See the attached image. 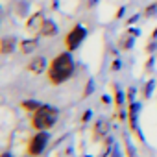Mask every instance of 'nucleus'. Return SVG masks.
<instances>
[{
	"instance_id": "nucleus-1",
	"label": "nucleus",
	"mask_w": 157,
	"mask_h": 157,
	"mask_svg": "<svg viewBox=\"0 0 157 157\" xmlns=\"http://www.w3.org/2000/svg\"><path fill=\"white\" fill-rule=\"evenodd\" d=\"M74 74V59L70 56V52H61L57 54L50 67H48V80L52 85H61L67 80H70V76Z\"/></svg>"
},
{
	"instance_id": "nucleus-2",
	"label": "nucleus",
	"mask_w": 157,
	"mask_h": 157,
	"mask_svg": "<svg viewBox=\"0 0 157 157\" xmlns=\"http://www.w3.org/2000/svg\"><path fill=\"white\" fill-rule=\"evenodd\" d=\"M57 118H59V111H57L54 105L43 104V105L32 115V128L37 129V131H48L50 128L56 126Z\"/></svg>"
},
{
	"instance_id": "nucleus-3",
	"label": "nucleus",
	"mask_w": 157,
	"mask_h": 157,
	"mask_svg": "<svg viewBox=\"0 0 157 157\" xmlns=\"http://www.w3.org/2000/svg\"><path fill=\"white\" fill-rule=\"evenodd\" d=\"M85 37H87V30H85L82 24H74V26L70 28V32L65 35V46H67V50H68V52L76 50L78 46L83 43Z\"/></svg>"
},
{
	"instance_id": "nucleus-4",
	"label": "nucleus",
	"mask_w": 157,
	"mask_h": 157,
	"mask_svg": "<svg viewBox=\"0 0 157 157\" xmlns=\"http://www.w3.org/2000/svg\"><path fill=\"white\" fill-rule=\"evenodd\" d=\"M48 140H50V133L48 131H37L28 142V155H32V157L41 155L44 151V148L48 146Z\"/></svg>"
},
{
	"instance_id": "nucleus-5",
	"label": "nucleus",
	"mask_w": 157,
	"mask_h": 157,
	"mask_svg": "<svg viewBox=\"0 0 157 157\" xmlns=\"http://www.w3.org/2000/svg\"><path fill=\"white\" fill-rule=\"evenodd\" d=\"M46 67H48L46 57H44V56H35V57H32L30 63L26 65V70H28L30 74H33V76H39V74H43V72L46 70Z\"/></svg>"
},
{
	"instance_id": "nucleus-6",
	"label": "nucleus",
	"mask_w": 157,
	"mask_h": 157,
	"mask_svg": "<svg viewBox=\"0 0 157 157\" xmlns=\"http://www.w3.org/2000/svg\"><path fill=\"white\" fill-rule=\"evenodd\" d=\"M43 22H44V15H43L41 11L30 15V19L26 21V32H28V33H41Z\"/></svg>"
},
{
	"instance_id": "nucleus-7",
	"label": "nucleus",
	"mask_w": 157,
	"mask_h": 157,
	"mask_svg": "<svg viewBox=\"0 0 157 157\" xmlns=\"http://www.w3.org/2000/svg\"><path fill=\"white\" fill-rule=\"evenodd\" d=\"M139 104H129V111H128V118H129V128H131V131L142 140V135H140V131H139V126H137V115H139Z\"/></svg>"
},
{
	"instance_id": "nucleus-8",
	"label": "nucleus",
	"mask_w": 157,
	"mask_h": 157,
	"mask_svg": "<svg viewBox=\"0 0 157 157\" xmlns=\"http://www.w3.org/2000/svg\"><path fill=\"white\" fill-rule=\"evenodd\" d=\"M15 46H17V39L13 35H6L0 41V54L2 56H10L11 52H15Z\"/></svg>"
},
{
	"instance_id": "nucleus-9",
	"label": "nucleus",
	"mask_w": 157,
	"mask_h": 157,
	"mask_svg": "<svg viewBox=\"0 0 157 157\" xmlns=\"http://www.w3.org/2000/svg\"><path fill=\"white\" fill-rule=\"evenodd\" d=\"M57 24L52 21V19H44V22H43V28H41V35L43 37H54L56 33H57Z\"/></svg>"
},
{
	"instance_id": "nucleus-10",
	"label": "nucleus",
	"mask_w": 157,
	"mask_h": 157,
	"mask_svg": "<svg viewBox=\"0 0 157 157\" xmlns=\"http://www.w3.org/2000/svg\"><path fill=\"white\" fill-rule=\"evenodd\" d=\"M37 43H39V41H37V37L24 39V41H21V43H19V50H21L22 54H26V56H28V54H32V52L37 48Z\"/></svg>"
},
{
	"instance_id": "nucleus-11",
	"label": "nucleus",
	"mask_w": 157,
	"mask_h": 157,
	"mask_svg": "<svg viewBox=\"0 0 157 157\" xmlns=\"http://www.w3.org/2000/svg\"><path fill=\"white\" fill-rule=\"evenodd\" d=\"M109 133V122L107 120H98L94 124V137L96 139H102Z\"/></svg>"
},
{
	"instance_id": "nucleus-12",
	"label": "nucleus",
	"mask_w": 157,
	"mask_h": 157,
	"mask_svg": "<svg viewBox=\"0 0 157 157\" xmlns=\"http://www.w3.org/2000/svg\"><path fill=\"white\" fill-rule=\"evenodd\" d=\"M133 43H135V37H133L131 33H128V35H124V37L120 39L118 48H120V50H129V48L133 46Z\"/></svg>"
},
{
	"instance_id": "nucleus-13",
	"label": "nucleus",
	"mask_w": 157,
	"mask_h": 157,
	"mask_svg": "<svg viewBox=\"0 0 157 157\" xmlns=\"http://www.w3.org/2000/svg\"><path fill=\"white\" fill-rule=\"evenodd\" d=\"M21 105H22V109L35 113V111L43 105V104H41V102H37V100H22V102H21Z\"/></svg>"
},
{
	"instance_id": "nucleus-14",
	"label": "nucleus",
	"mask_w": 157,
	"mask_h": 157,
	"mask_svg": "<svg viewBox=\"0 0 157 157\" xmlns=\"http://www.w3.org/2000/svg\"><path fill=\"white\" fill-rule=\"evenodd\" d=\"M124 104H126V94H124V91L118 89V87H115V105H117V109H122Z\"/></svg>"
},
{
	"instance_id": "nucleus-15",
	"label": "nucleus",
	"mask_w": 157,
	"mask_h": 157,
	"mask_svg": "<svg viewBox=\"0 0 157 157\" xmlns=\"http://www.w3.org/2000/svg\"><path fill=\"white\" fill-rule=\"evenodd\" d=\"M155 13H157V2H155V4H150V6L144 10V15H146V17H155Z\"/></svg>"
},
{
	"instance_id": "nucleus-16",
	"label": "nucleus",
	"mask_w": 157,
	"mask_h": 157,
	"mask_svg": "<svg viewBox=\"0 0 157 157\" xmlns=\"http://www.w3.org/2000/svg\"><path fill=\"white\" fill-rule=\"evenodd\" d=\"M153 85H155V82H153V80H150V82L144 85V93H142V94H144V98H148V96L151 94V91H153Z\"/></svg>"
},
{
	"instance_id": "nucleus-17",
	"label": "nucleus",
	"mask_w": 157,
	"mask_h": 157,
	"mask_svg": "<svg viewBox=\"0 0 157 157\" xmlns=\"http://www.w3.org/2000/svg\"><path fill=\"white\" fill-rule=\"evenodd\" d=\"M93 93H94V82L89 80L87 85H85V93H83V96H89V94H93Z\"/></svg>"
},
{
	"instance_id": "nucleus-18",
	"label": "nucleus",
	"mask_w": 157,
	"mask_h": 157,
	"mask_svg": "<svg viewBox=\"0 0 157 157\" xmlns=\"http://www.w3.org/2000/svg\"><path fill=\"white\" fill-rule=\"evenodd\" d=\"M91 117H93V111L89 109V111H85V113L82 115V122H89V120H91Z\"/></svg>"
},
{
	"instance_id": "nucleus-19",
	"label": "nucleus",
	"mask_w": 157,
	"mask_h": 157,
	"mask_svg": "<svg viewBox=\"0 0 157 157\" xmlns=\"http://www.w3.org/2000/svg\"><path fill=\"white\" fill-rule=\"evenodd\" d=\"M133 98H135V89L131 87V89L128 91V104H133Z\"/></svg>"
},
{
	"instance_id": "nucleus-20",
	"label": "nucleus",
	"mask_w": 157,
	"mask_h": 157,
	"mask_svg": "<svg viewBox=\"0 0 157 157\" xmlns=\"http://www.w3.org/2000/svg\"><path fill=\"white\" fill-rule=\"evenodd\" d=\"M128 33H131V35H133V37H139V35H140V32H139V30H137V28H133V30H129V32H128Z\"/></svg>"
},
{
	"instance_id": "nucleus-21",
	"label": "nucleus",
	"mask_w": 157,
	"mask_h": 157,
	"mask_svg": "<svg viewBox=\"0 0 157 157\" xmlns=\"http://www.w3.org/2000/svg\"><path fill=\"white\" fill-rule=\"evenodd\" d=\"M157 48V43H151L150 46H146V52H151V50H155Z\"/></svg>"
},
{
	"instance_id": "nucleus-22",
	"label": "nucleus",
	"mask_w": 157,
	"mask_h": 157,
	"mask_svg": "<svg viewBox=\"0 0 157 157\" xmlns=\"http://www.w3.org/2000/svg\"><path fill=\"white\" fill-rule=\"evenodd\" d=\"M111 68H113V70L120 68V61H117V59H115V61H113V65H111Z\"/></svg>"
},
{
	"instance_id": "nucleus-23",
	"label": "nucleus",
	"mask_w": 157,
	"mask_h": 157,
	"mask_svg": "<svg viewBox=\"0 0 157 157\" xmlns=\"http://www.w3.org/2000/svg\"><path fill=\"white\" fill-rule=\"evenodd\" d=\"M102 104H105V105L111 104V98H109V96H102Z\"/></svg>"
},
{
	"instance_id": "nucleus-24",
	"label": "nucleus",
	"mask_w": 157,
	"mask_h": 157,
	"mask_svg": "<svg viewBox=\"0 0 157 157\" xmlns=\"http://www.w3.org/2000/svg\"><path fill=\"white\" fill-rule=\"evenodd\" d=\"M124 10H126V8H120V10L117 11V19H120V17H122V13H124Z\"/></svg>"
},
{
	"instance_id": "nucleus-25",
	"label": "nucleus",
	"mask_w": 157,
	"mask_h": 157,
	"mask_svg": "<svg viewBox=\"0 0 157 157\" xmlns=\"http://www.w3.org/2000/svg\"><path fill=\"white\" fill-rule=\"evenodd\" d=\"M0 157H13V155H11V153H10V151H4V153H2V155H0Z\"/></svg>"
},
{
	"instance_id": "nucleus-26",
	"label": "nucleus",
	"mask_w": 157,
	"mask_h": 157,
	"mask_svg": "<svg viewBox=\"0 0 157 157\" xmlns=\"http://www.w3.org/2000/svg\"><path fill=\"white\" fill-rule=\"evenodd\" d=\"M135 21H137V15H135V17H131V19H129V21H128V24H133V22H135Z\"/></svg>"
},
{
	"instance_id": "nucleus-27",
	"label": "nucleus",
	"mask_w": 157,
	"mask_h": 157,
	"mask_svg": "<svg viewBox=\"0 0 157 157\" xmlns=\"http://www.w3.org/2000/svg\"><path fill=\"white\" fill-rule=\"evenodd\" d=\"M151 37H153V39L157 37V28H155V32H153V35H151Z\"/></svg>"
}]
</instances>
